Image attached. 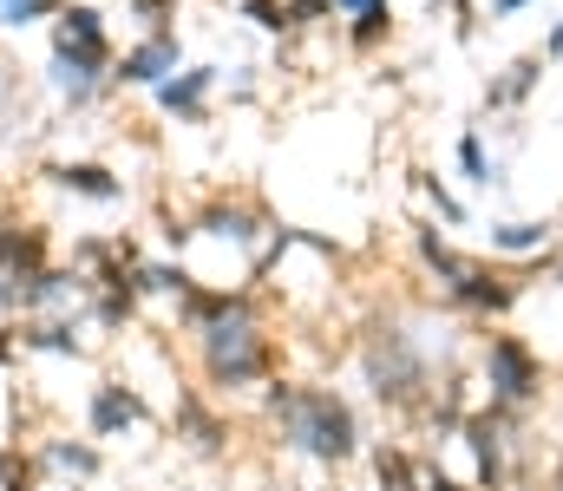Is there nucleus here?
I'll list each match as a JSON object with an SVG mask.
<instances>
[{
    "label": "nucleus",
    "instance_id": "nucleus-1",
    "mask_svg": "<svg viewBox=\"0 0 563 491\" xmlns=\"http://www.w3.org/2000/svg\"><path fill=\"white\" fill-rule=\"evenodd\" d=\"M452 334H459L452 322H432L420 309L413 315L407 309L374 315V322L361 327V347H354L367 400L387 406V413H400V420H420L426 400L439 393V380L452 373V367L439 373V360H459V341Z\"/></svg>",
    "mask_w": 563,
    "mask_h": 491
},
{
    "label": "nucleus",
    "instance_id": "nucleus-2",
    "mask_svg": "<svg viewBox=\"0 0 563 491\" xmlns=\"http://www.w3.org/2000/svg\"><path fill=\"white\" fill-rule=\"evenodd\" d=\"M413 263H420V276L432 282V302L445 309V315H459V322H511L518 309H525V295H531V269H511V263H492L485 249L472 256V249H459L452 243V230H439L432 216L413 223Z\"/></svg>",
    "mask_w": 563,
    "mask_h": 491
},
{
    "label": "nucleus",
    "instance_id": "nucleus-3",
    "mask_svg": "<svg viewBox=\"0 0 563 491\" xmlns=\"http://www.w3.org/2000/svg\"><path fill=\"white\" fill-rule=\"evenodd\" d=\"M263 420L276 426L282 453H295V459H308V466L341 472V466L367 459L361 406H354L341 387H328V380H288V373H276V380L263 387Z\"/></svg>",
    "mask_w": 563,
    "mask_h": 491
},
{
    "label": "nucleus",
    "instance_id": "nucleus-4",
    "mask_svg": "<svg viewBox=\"0 0 563 491\" xmlns=\"http://www.w3.org/2000/svg\"><path fill=\"white\" fill-rule=\"evenodd\" d=\"M190 360H197V387L210 400H243V393H263L282 373V334L263 322V309L223 315V322L190 334Z\"/></svg>",
    "mask_w": 563,
    "mask_h": 491
},
{
    "label": "nucleus",
    "instance_id": "nucleus-5",
    "mask_svg": "<svg viewBox=\"0 0 563 491\" xmlns=\"http://www.w3.org/2000/svg\"><path fill=\"white\" fill-rule=\"evenodd\" d=\"M112 66H119V46H112V26H106V7L66 0L59 20H53V53H46V86L59 92V105L66 112H99L119 92Z\"/></svg>",
    "mask_w": 563,
    "mask_h": 491
},
{
    "label": "nucleus",
    "instance_id": "nucleus-6",
    "mask_svg": "<svg viewBox=\"0 0 563 491\" xmlns=\"http://www.w3.org/2000/svg\"><path fill=\"white\" fill-rule=\"evenodd\" d=\"M472 367H478V387H485V406H505V413H538L544 393H551V360L531 334H518L511 322L478 327L472 341Z\"/></svg>",
    "mask_w": 563,
    "mask_h": 491
},
{
    "label": "nucleus",
    "instance_id": "nucleus-7",
    "mask_svg": "<svg viewBox=\"0 0 563 491\" xmlns=\"http://www.w3.org/2000/svg\"><path fill=\"white\" fill-rule=\"evenodd\" d=\"M269 230H276V216H269L256 197H243V190H210V197L190 210V236L230 249V256L243 263V282L256 276V256H263ZM250 289H256V282H250Z\"/></svg>",
    "mask_w": 563,
    "mask_h": 491
},
{
    "label": "nucleus",
    "instance_id": "nucleus-8",
    "mask_svg": "<svg viewBox=\"0 0 563 491\" xmlns=\"http://www.w3.org/2000/svg\"><path fill=\"white\" fill-rule=\"evenodd\" d=\"M40 269H53V230L20 216V203H0V309L7 315H13V295Z\"/></svg>",
    "mask_w": 563,
    "mask_h": 491
},
{
    "label": "nucleus",
    "instance_id": "nucleus-9",
    "mask_svg": "<svg viewBox=\"0 0 563 491\" xmlns=\"http://www.w3.org/2000/svg\"><path fill=\"white\" fill-rule=\"evenodd\" d=\"M157 426V406L144 400V387L132 373H99L86 387V439H125Z\"/></svg>",
    "mask_w": 563,
    "mask_h": 491
},
{
    "label": "nucleus",
    "instance_id": "nucleus-10",
    "mask_svg": "<svg viewBox=\"0 0 563 491\" xmlns=\"http://www.w3.org/2000/svg\"><path fill=\"white\" fill-rule=\"evenodd\" d=\"M478 243H485L492 263H511V269H531V263H538V269H544L563 249V223L558 216H492Z\"/></svg>",
    "mask_w": 563,
    "mask_h": 491
},
{
    "label": "nucleus",
    "instance_id": "nucleus-11",
    "mask_svg": "<svg viewBox=\"0 0 563 491\" xmlns=\"http://www.w3.org/2000/svg\"><path fill=\"white\" fill-rule=\"evenodd\" d=\"M217 86H223V66H217V59H184V66L151 92V105H157V119H170V125H210Z\"/></svg>",
    "mask_w": 563,
    "mask_h": 491
},
{
    "label": "nucleus",
    "instance_id": "nucleus-12",
    "mask_svg": "<svg viewBox=\"0 0 563 491\" xmlns=\"http://www.w3.org/2000/svg\"><path fill=\"white\" fill-rule=\"evenodd\" d=\"M177 66H184V40H177V26H164V33H139L132 46H119L112 86H119V92H157Z\"/></svg>",
    "mask_w": 563,
    "mask_h": 491
},
{
    "label": "nucleus",
    "instance_id": "nucleus-13",
    "mask_svg": "<svg viewBox=\"0 0 563 491\" xmlns=\"http://www.w3.org/2000/svg\"><path fill=\"white\" fill-rule=\"evenodd\" d=\"M40 183H53L59 197H73V203H99V210H112V203H125L132 197V177L125 170H112V164L99 158H53L40 164Z\"/></svg>",
    "mask_w": 563,
    "mask_h": 491
},
{
    "label": "nucleus",
    "instance_id": "nucleus-14",
    "mask_svg": "<svg viewBox=\"0 0 563 491\" xmlns=\"http://www.w3.org/2000/svg\"><path fill=\"white\" fill-rule=\"evenodd\" d=\"M33 466H40V486H92L106 472V446L86 433H46L33 439Z\"/></svg>",
    "mask_w": 563,
    "mask_h": 491
},
{
    "label": "nucleus",
    "instance_id": "nucleus-15",
    "mask_svg": "<svg viewBox=\"0 0 563 491\" xmlns=\"http://www.w3.org/2000/svg\"><path fill=\"white\" fill-rule=\"evenodd\" d=\"M170 433L190 446V453H203V459H217L223 453V439H230V420H223V400H210L203 387H190V380H177V393H170Z\"/></svg>",
    "mask_w": 563,
    "mask_h": 491
},
{
    "label": "nucleus",
    "instance_id": "nucleus-16",
    "mask_svg": "<svg viewBox=\"0 0 563 491\" xmlns=\"http://www.w3.org/2000/svg\"><path fill=\"white\" fill-rule=\"evenodd\" d=\"M92 322L86 315H26L20 322V354H46V360H86L92 354Z\"/></svg>",
    "mask_w": 563,
    "mask_h": 491
},
{
    "label": "nucleus",
    "instance_id": "nucleus-17",
    "mask_svg": "<svg viewBox=\"0 0 563 491\" xmlns=\"http://www.w3.org/2000/svg\"><path fill=\"white\" fill-rule=\"evenodd\" d=\"M538 86H544V53L531 46V53H518L511 66H498V72H492V86H485V112H505V119H511V112H525V105H531V92H538Z\"/></svg>",
    "mask_w": 563,
    "mask_h": 491
},
{
    "label": "nucleus",
    "instance_id": "nucleus-18",
    "mask_svg": "<svg viewBox=\"0 0 563 491\" xmlns=\"http://www.w3.org/2000/svg\"><path fill=\"white\" fill-rule=\"evenodd\" d=\"M452 170H459L472 190H505V183H511V177H505V158L485 145V132H478V125H465V132L452 138Z\"/></svg>",
    "mask_w": 563,
    "mask_h": 491
},
{
    "label": "nucleus",
    "instance_id": "nucleus-19",
    "mask_svg": "<svg viewBox=\"0 0 563 491\" xmlns=\"http://www.w3.org/2000/svg\"><path fill=\"white\" fill-rule=\"evenodd\" d=\"M367 466H374V486L380 491H420L426 486V459L400 439H367Z\"/></svg>",
    "mask_w": 563,
    "mask_h": 491
},
{
    "label": "nucleus",
    "instance_id": "nucleus-20",
    "mask_svg": "<svg viewBox=\"0 0 563 491\" xmlns=\"http://www.w3.org/2000/svg\"><path fill=\"white\" fill-rule=\"evenodd\" d=\"M347 26V53H361V59H374V53H387L394 46V0H374L367 13H354V20H341Z\"/></svg>",
    "mask_w": 563,
    "mask_h": 491
},
{
    "label": "nucleus",
    "instance_id": "nucleus-21",
    "mask_svg": "<svg viewBox=\"0 0 563 491\" xmlns=\"http://www.w3.org/2000/svg\"><path fill=\"white\" fill-rule=\"evenodd\" d=\"M413 183H420L426 210H432V223H445V230H472V210H465V197L459 190H445L432 170H413Z\"/></svg>",
    "mask_w": 563,
    "mask_h": 491
},
{
    "label": "nucleus",
    "instance_id": "nucleus-22",
    "mask_svg": "<svg viewBox=\"0 0 563 491\" xmlns=\"http://www.w3.org/2000/svg\"><path fill=\"white\" fill-rule=\"evenodd\" d=\"M66 0H0V26L7 33H26V26H53Z\"/></svg>",
    "mask_w": 563,
    "mask_h": 491
},
{
    "label": "nucleus",
    "instance_id": "nucleus-23",
    "mask_svg": "<svg viewBox=\"0 0 563 491\" xmlns=\"http://www.w3.org/2000/svg\"><path fill=\"white\" fill-rule=\"evenodd\" d=\"M0 491H40L33 446H0Z\"/></svg>",
    "mask_w": 563,
    "mask_h": 491
},
{
    "label": "nucleus",
    "instance_id": "nucleus-24",
    "mask_svg": "<svg viewBox=\"0 0 563 491\" xmlns=\"http://www.w3.org/2000/svg\"><path fill=\"white\" fill-rule=\"evenodd\" d=\"M321 20H334L328 0H282V26H288V33H308V26H321Z\"/></svg>",
    "mask_w": 563,
    "mask_h": 491
},
{
    "label": "nucleus",
    "instance_id": "nucleus-25",
    "mask_svg": "<svg viewBox=\"0 0 563 491\" xmlns=\"http://www.w3.org/2000/svg\"><path fill=\"white\" fill-rule=\"evenodd\" d=\"M236 13L256 20L263 33H288V26H282V0H236Z\"/></svg>",
    "mask_w": 563,
    "mask_h": 491
},
{
    "label": "nucleus",
    "instance_id": "nucleus-26",
    "mask_svg": "<svg viewBox=\"0 0 563 491\" xmlns=\"http://www.w3.org/2000/svg\"><path fill=\"white\" fill-rule=\"evenodd\" d=\"M26 354H20V322H0V373L7 367H20Z\"/></svg>",
    "mask_w": 563,
    "mask_h": 491
},
{
    "label": "nucleus",
    "instance_id": "nucleus-27",
    "mask_svg": "<svg viewBox=\"0 0 563 491\" xmlns=\"http://www.w3.org/2000/svg\"><path fill=\"white\" fill-rule=\"evenodd\" d=\"M538 53H544V66H558L563 59V7H558V20L544 26V46H538Z\"/></svg>",
    "mask_w": 563,
    "mask_h": 491
},
{
    "label": "nucleus",
    "instance_id": "nucleus-28",
    "mask_svg": "<svg viewBox=\"0 0 563 491\" xmlns=\"http://www.w3.org/2000/svg\"><path fill=\"white\" fill-rule=\"evenodd\" d=\"M420 491H478V486H465V479H452V472H439V466H426V486Z\"/></svg>",
    "mask_w": 563,
    "mask_h": 491
},
{
    "label": "nucleus",
    "instance_id": "nucleus-29",
    "mask_svg": "<svg viewBox=\"0 0 563 491\" xmlns=\"http://www.w3.org/2000/svg\"><path fill=\"white\" fill-rule=\"evenodd\" d=\"M531 7H544V0H485L492 20H511V13H531Z\"/></svg>",
    "mask_w": 563,
    "mask_h": 491
},
{
    "label": "nucleus",
    "instance_id": "nucleus-30",
    "mask_svg": "<svg viewBox=\"0 0 563 491\" xmlns=\"http://www.w3.org/2000/svg\"><path fill=\"white\" fill-rule=\"evenodd\" d=\"M328 7H334V20H354V13H367L374 0H328Z\"/></svg>",
    "mask_w": 563,
    "mask_h": 491
},
{
    "label": "nucleus",
    "instance_id": "nucleus-31",
    "mask_svg": "<svg viewBox=\"0 0 563 491\" xmlns=\"http://www.w3.org/2000/svg\"><path fill=\"white\" fill-rule=\"evenodd\" d=\"M551 289H563V249L551 256Z\"/></svg>",
    "mask_w": 563,
    "mask_h": 491
},
{
    "label": "nucleus",
    "instance_id": "nucleus-32",
    "mask_svg": "<svg viewBox=\"0 0 563 491\" xmlns=\"http://www.w3.org/2000/svg\"><path fill=\"white\" fill-rule=\"evenodd\" d=\"M432 7H439V0H432Z\"/></svg>",
    "mask_w": 563,
    "mask_h": 491
}]
</instances>
